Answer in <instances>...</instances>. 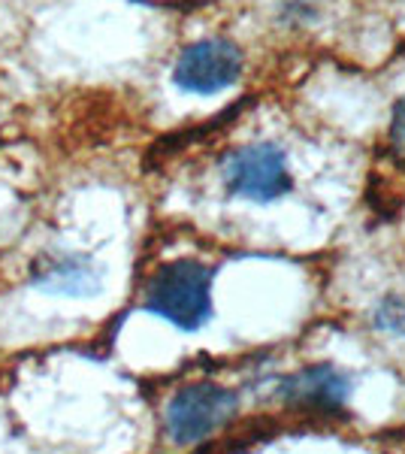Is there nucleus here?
<instances>
[{
    "mask_svg": "<svg viewBox=\"0 0 405 454\" xmlns=\"http://www.w3.org/2000/svg\"><path fill=\"white\" fill-rule=\"evenodd\" d=\"M212 276L203 261H169L145 285L143 309L169 321L185 333H194L212 315Z\"/></svg>",
    "mask_w": 405,
    "mask_h": 454,
    "instance_id": "nucleus-1",
    "label": "nucleus"
},
{
    "mask_svg": "<svg viewBox=\"0 0 405 454\" xmlns=\"http://www.w3.org/2000/svg\"><path fill=\"white\" fill-rule=\"evenodd\" d=\"M239 409L237 391L218 382H194L185 385L169 397L164 409V427L169 442L197 445L218 434Z\"/></svg>",
    "mask_w": 405,
    "mask_h": 454,
    "instance_id": "nucleus-2",
    "label": "nucleus"
},
{
    "mask_svg": "<svg viewBox=\"0 0 405 454\" xmlns=\"http://www.w3.org/2000/svg\"><path fill=\"white\" fill-rule=\"evenodd\" d=\"M224 185L230 194L245 197L252 203H272L291 194L293 176L287 170V158L276 143L239 145L224 158Z\"/></svg>",
    "mask_w": 405,
    "mask_h": 454,
    "instance_id": "nucleus-3",
    "label": "nucleus"
},
{
    "mask_svg": "<svg viewBox=\"0 0 405 454\" xmlns=\"http://www.w3.org/2000/svg\"><path fill=\"white\" fill-rule=\"evenodd\" d=\"M242 67H245V58H242V49L237 43L212 36V40L191 43L179 55V61L173 67V85L185 94L209 98V94L237 85Z\"/></svg>",
    "mask_w": 405,
    "mask_h": 454,
    "instance_id": "nucleus-4",
    "label": "nucleus"
},
{
    "mask_svg": "<svg viewBox=\"0 0 405 454\" xmlns=\"http://www.w3.org/2000/svg\"><path fill=\"white\" fill-rule=\"evenodd\" d=\"M351 382L333 364H312V367L284 376L278 382V397L287 406H297L315 415H342Z\"/></svg>",
    "mask_w": 405,
    "mask_h": 454,
    "instance_id": "nucleus-5",
    "label": "nucleus"
},
{
    "mask_svg": "<svg viewBox=\"0 0 405 454\" xmlns=\"http://www.w3.org/2000/svg\"><path fill=\"white\" fill-rule=\"evenodd\" d=\"M31 285L46 294L61 297H91L100 288V276L94 263L82 254H51L34 263Z\"/></svg>",
    "mask_w": 405,
    "mask_h": 454,
    "instance_id": "nucleus-6",
    "label": "nucleus"
},
{
    "mask_svg": "<svg viewBox=\"0 0 405 454\" xmlns=\"http://www.w3.org/2000/svg\"><path fill=\"white\" fill-rule=\"evenodd\" d=\"M375 325L385 333H405V300L402 297L381 300V306L375 309Z\"/></svg>",
    "mask_w": 405,
    "mask_h": 454,
    "instance_id": "nucleus-7",
    "label": "nucleus"
},
{
    "mask_svg": "<svg viewBox=\"0 0 405 454\" xmlns=\"http://www.w3.org/2000/svg\"><path fill=\"white\" fill-rule=\"evenodd\" d=\"M390 143L400 152H405V98L396 100L393 119H390Z\"/></svg>",
    "mask_w": 405,
    "mask_h": 454,
    "instance_id": "nucleus-8",
    "label": "nucleus"
}]
</instances>
